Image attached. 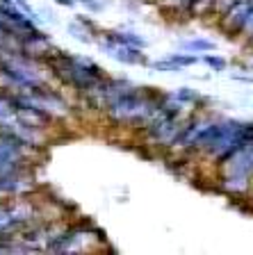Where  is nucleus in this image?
<instances>
[{
	"label": "nucleus",
	"instance_id": "f257e3e1",
	"mask_svg": "<svg viewBox=\"0 0 253 255\" xmlns=\"http://www.w3.org/2000/svg\"><path fill=\"white\" fill-rule=\"evenodd\" d=\"M162 103H164V96H155L151 94V89H137L132 85L130 89H126L123 94L112 98L103 107V112H105V117L112 123L144 128L160 112Z\"/></svg>",
	"mask_w": 253,
	"mask_h": 255
},
{
	"label": "nucleus",
	"instance_id": "f03ea898",
	"mask_svg": "<svg viewBox=\"0 0 253 255\" xmlns=\"http://www.w3.org/2000/svg\"><path fill=\"white\" fill-rule=\"evenodd\" d=\"M50 73L57 80H62L66 87L75 89L78 94L89 96L100 87V82L105 80V73L98 64L89 57L73 53H57L46 62Z\"/></svg>",
	"mask_w": 253,
	"mask_h": 255
},
{
	"label": "nucleus",
	"instance_id": "7ed1b4c3",
	"mask_svg": "<svg viewBox=\"0 0 253 255\" xmlns=\"http://www.w3.org/2000/svg\"><path fill=\"white\" fill-rule=\"evenodd\" d=\"M253 139V121L240 119H217L212 132L208 137L201 153L222 166L235 150H240L247 141Z\"/></svg>",
	"mask_w": 253,
	"mask_h": 255
},
{
	"label": "nucleus",
	"instance_id": "20e7f679",
	"mask_svg": "<svg viewBox=\"0 0 253 255\" xmlns=\"http://www.w3.org/2000/svg\"><path fill=\"white\" fill-rule=\"evenodd\" d=\"M217 187L231 196H244L253 191V139L231 155L222 164Z\"/></svg>",
	"mask_w": 253,
	"mask_h": 255
},
{
	"label": "nucleus",
	"instance_id": "39448f33",
	"mask_svg": "<svg viewBox=\"0 0 253 255\" xmlns=\"http://www.w3.org/2000/svg\"><path fill=\"white\" fill-rule=\"evenodd\" d=\"M185 123H187V117L183 114V107L164 101L158 114L142 128V137L146 139L151 146L169 148V146H176Z\"/></svg>",
	"mask_w": 253,
	"mask_h": 255
},
{
	"label": "nucleus",
	"instance_id": "423d86ee",
	"mask_svg": "<svg viewBox=\"0 0 253 255\" xmlns=\"http://www.w3.org/2000/svg\"><path fill=\"white\" fill-rule=\"evenodd\" d=\"M0 130L14 134L16 139L25 141L32 148H43L46 146V128H37L27 123L25 119L16 112V103L9 91H0Z\"/></svg>",
	"mask_w": 253,
	"mask_h": 255
},
{
	"label": "nucleus",
	"instance_id": "0eeeda50",
	"mask_svg": "<svg viewBox=\"0 0 253 255\" xmlns=\"http://www.w3.org/2000/svg\"><path fill=\"white\" fill-rule=\"evenodd\" d=\"M25 198L27 196L11 198L7 203L0 201V237H18L25 228L39 223V207Z\"/></svg>",
	"mask_w": 253,
	"mask_h": 255
},
{
	"label": "nucleus",
	"instance_id": "6e6552de",
	"mask_svg": "<svg viewBox=\"0 0 253 255\" xmlns=\"http://www.w3.org/2000/svg\"><path fill=\"white\" fill-rule=\"evenodd\" d=\"M34 150L25 141L16 139L14 134L0 130V175L16 173V171L32 169L34 164Z\"/></svg>",
	"mask_w": 253,
	"mask_h": 255
},
{
	"label": "nucleus",
	"instance_id": "1a4fd4ad",
	"mask_svg": "<svg viewBox=\"0 0 253 255\" xmlns=\"http://www.w3.org/2000/svg\"><path fill=\"white\" fill-rule=\"evenodd\" d=\"M32 191H37V175L32 169L0 175V201L30 196Z\"/></svg>",
	"mask_w": 253,
	"mask_h": 255
},
{
	"label": "nucleus",
	"instance_id": "9d476101",
	"mask_svg": "<svg viewBox=\"0 0 253 255\" xmlns=\"http://www.w3.org/2000/svg\"><path fill=\"white\" fill-rule=\"evenodd\" d=\"M18 50H21L23 55H27V57H32V59H39V62H48V59L57 53L55 46H53V41H50L41 30H34V32L23 34Z\"/></svg>",
	"mask_w": 253,
	"mask_h": 255
},
{
	"label": "nucleus",
	"instance_id": "9b49d317",
	"mask_svg": "<svg viewBox=\"0 0 253 255\" xmlns=\"http://www.w3.org/2000/svg\"><path fill=\"white\" fill-rule=\"evenodd\" d=\"M0 18L5 23H9L14 30H18L21 34H27V32L39 30V23L27 14L25 9L16 5L14 0H0Z\"/></svg>",
	"mask_w": 253,
	"mask_h": 255
},
{
	"label": "nucleus",
	"instance_id": "f8f14e48",
	"mask_svg": "<svg viewBox=\"0 0 253 255\" xmlns=\"http://www.w3.org/2000/svg\"><path fill=\"white\" fill-rule=\"evenodd\" d=\"M100 48L110 53L116 62L121 64H146V57L142 55L144 48H135V46H119V43H100Z\"/></svg>",
	"mask_w": 253,
	"mask_h": 255
},
{
	"label": "nucleus",
	"instance_id": "ddd939ff",
	"mask_svg": "<svg viewBox=\"0 0 253 255\" xmlns=\"http://www.w3.org/2000/svg\"><path fill=\"white\" fill-rule=\"evenodd\" d=\"M100 43H119V46H135V48H146V39L139 37L137 32L130 30H114V32H105Z\"/></svg>",
	"mask_w": 253,
	"mask_h": 255
},
{
	"label": "nucleus",
	"instance_id": "4468645a",
	"mask_svg": "<svg viewBox=\"0 0 253 255\" xmlns=\"http://www.w3.org/2000/svg\"><path fill=\"white\" fill-rule=\"evenodd\" d=\"M164 101L174 103V105L185 110V107H190V105H196L201 101V96H199V91L190 89V87H180V89L171 91V94H164Z\"/></svg>",
	"mask_w": 253,
	"mask_h": 255
},
{
	"label": "nucleus",
	"instance_id": "2eb2a0df",
	"mask_svg": "<svg viewBox=\"0 0 253 255\" xmlns=\"http://www.w3.org/2000/svg\"><path fill=\"white\" fill-rule=\"evenodd\" d=\"M215 48H217L215 41L203 39V37H194V39H187V41H180V50H183V53L201 55V53H212Z\"/></svg>",
	"mask_w": 253,
	"mask_h": 255
},
{
	"label": "nucleus",
	"instance_id": "dca6fc26",
	"mask_svg": "<svg viewBox=\"0 0 253 255\" xmlns=\"http://www.w3.org/2000/svg\"><path fill=\"white\" fill-rule=\"evenodd\" d=\"M203 62H206L212 71H217V73L226 71V66H228V62L222 57V55H206V57H203Z\"/></svg>",
	"mask_w": 253,
	"mask_h": 255
},
{
	"label": "nucleus",
	"instance_id": "f3484780",
	"mask_svg": "<svg viewBox=\"0 0 253 255\" xmlns=\"http://www.w3.org/2000/svg\"><path fill=\"white\" fill-rule=\"evenodd\" d=\"M155 71H162V73H176V71H180V66L176 62H171L169 57H164V59H158V62H153L151 64Z\"/></svg>",
	"mask_w": 253,
	"mask_h": 255
},
{
	"label": "nucleus",
	"instance_id": "a211bd4d",
	"mask_svg": "<svg viewBox=\"0 0 253 255\" xmlns=\"http://www.w3.org/2000/svg\"><path fill=\"white\" fill-rule=\"evenodd\" d=\"M240 34H244L249 41H253V9L249 11V16H247V21H244L242 30H240Z\"/></svg>",
	"mask_w": 253,
	"mask_h": 255
},
{
	"label": "nucleus",
	"instance_id": "6ab92c4d",
	"mask_svg": "<svg viewBox=\"0 0 253 255\" xmlns=\"http://www.w3.org/2000/svg\"><path fill=\"white\" fill-rule=\"evenodd\" d=\"M14 2H16V5H18V7H21V9H25L27 14H30V16H32V18H34V21H37V23H41V18H39V14H37V11H34V7H32L30 2H27V0H14Z\"/></svg>",
	"mask_w": 253,
	"mask_h": 255
},
{
	"label": "nucleus",
	"instance_id": "aec40b11",
	"mask_svg": "<svg viewBox=\"0 0 253 255\" xmlns=\"http://www.w3.org/2000/svg\"><path fill=\"white\" fill-rule=\"evenodd\" d=\"M80 2H82L89 11H100L103 9V2H98V0H80Z\"/></svg>",
	"mask_w": 253,
	"mask_h": 255
},
{
	"label": "nucleus",
	"instance_id": "412c9836",
	"mask_svg": "<svg viewBox=\"0 0 253 255\" xmlns=\"http://www.w3.org/2000/svg\"><path fill=\"white\" fill-rule=\"evenodd\" d=\"M55 2L62 7H75V0H55Z\"/></svg>",
	"mask_w": 253,
	"mask_h": 255
}]
</instances>
